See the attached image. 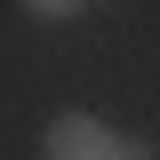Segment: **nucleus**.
<instances>
[{
    "mask_svg": "<svg viewBox=\"0 0 160 160\" xmlns=\"http://www.w3.org/2000/svg\"><path fill=\"white\" fill-rule=\"evenodd\" d=\"M136 160H152V152H136Z\"/></svg>",
    "mask_w": 160,
    "mask_h": 160,
    "instance_id": "nucleus-2",
    "label": "nucleus"
},
{
    "mask_svg": "<svg viewBox=\"0 0 160 160\" xmlns=\"http://www.w3.org/2000/svg\"><path fill=\"white\" fill-rule=\"evenodd\" d=\"M144 144H128L120 128H104L96 112H56L48 136H40V160H136Z\"/></svg>",
    "mask_w": 160,
    "mask_h": 160,
    "instance_id": "nucleus-1",
    "label": "nucleus"
}]
</instances>
